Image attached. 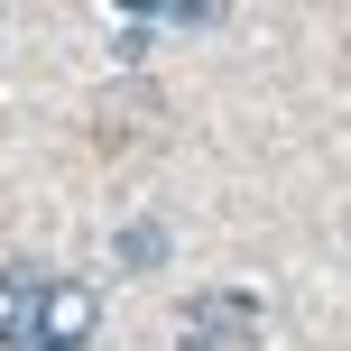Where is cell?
<instances>
[{
  "instance_id": "6da1fadb",
  "label": "cell",
  "mask_w": 351,
  "mask_h": 351,
  "mask_svg": "<svg viewBox=\"0 0 351 351\" xmlns=\"http://www.w3.org/2000/svg\"><path fill=\"white\" fill-rule=\"evenodd\" d=\"M250 333H259V296L250 287H204L176 324V351H241Z\"/></svg>"
},
{
  "instance_id": "7a4b0ae2",
  "label": "cell",
  "mask_w": 351,
  "mask_h": 351,
  "mask_svg": "<svg viewBox=\"0 0 351 351\" xmlns=\"http://www.w3.org/2000/svg\"><path fill=\"white\" fill-rule=\"evenodd\" d=\"M93 324H102L93 287L47 278V287H37V342H28V351H84V342H93Z\"/></svg>"
},
{
  "instance_id": "3957f363",
  "label": "cell",
  "mask_w": 351,
  "mask_h": 351,
  "mask_svg": "<svg viewBox=\"0 0 351 351\" xmlns=\"http://www.w3.org/2000/svg\"><path fill=\"white\" fill-rule=\"evenodd\" d=\"M111 250H121V268H167V222H121V241H111Z\"/></svg>"
},
{
  "instance_id": "277c9868",
  "label": "cell",
  "mask_w": 351,
  "mask_h": 351,
  "mask_svg": "<svg viewBox=\"0 0 351 351\" xmlns=\"http://www.w3.org/2000/svg\"><path fill=\"white\" fill-rule=\"evenodd\" d=\"M222 10H231V0H167L176 28H222Z\"/></svg>"
}]
</instances>
